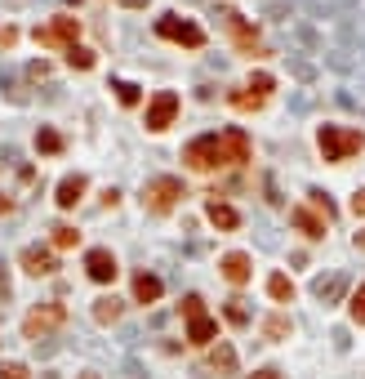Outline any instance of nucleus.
I'll return each instance as SVG.
<instances>
[{
	"label": "nucleus",
	"mask_w": 365,
	"mask_h": 379,
	"mask_svg": "<svg viewBox=\"0 0 365 379\" xmlns=\"http://www.w3.org/2000/svg\"><path fill=\"white\" fill-rule=\"evenodd\" d=\"M36 147L54 156V152H62V134H58V129H40V134H36Z\"/></svg>",
	"instance_id": "nucleus-23"
},
{
	"label": "nucleus",
	"mask_w": 365,
	"mask_h": 379,
	"mask_svg": "<svg viewBox=\"0 0 365 379\" xmlns=\"http://www.w3.org/2000/svg\"><path fill=\"white\" fill-rule=\"evenodd\" d=\"M125 5H129V9H143V5H147V0H125Z\"/></svg>",
	"instance_id": "nucleus-37"
},
{
	"label": "nucleus",
	"mask_w": 365,
	"mask_h": 379,
	"mask_svg": "<svg viewBox=\"0 0 365 379\" xmlns=\"http://www.w3.org/2000/svg\"><path fill=\"white\" fill-rule=\"evenodd\" d=\"M317 143H321L325 161H347V156H356L365 147V134H361V129H347V125H321Z\"/></svg>",
	"instance_id": "nucleus-2"
},
{
	"label": "nucleus",
	"mask_w": 365,
	"mask_h": 379,
	"mask_svg": "<svg viewBox=\"0 0 365 379\" xmlns=\"http://www.w3.org/2000/svg\"><path fill=\"white\" fill-rule=\"evenodd\" d=\"M111 90H116V98H121L125 107H134L138 98H143V94H138V85H134V80H111Z\"/></svg>",
	"instance_id": "nucleus-21"
},
{
	"label": "nucleus",
	"mask_w": 365,
	"mask_h": 379,
	"mask_svg": "<svg viewBox=\"0 0 365 379\" xmlns=\"http://www.w3.org/2000/svg\"><path fill=\"white\" fill-rule=\"evenodd\" d=\"M45 72H49L45 63H31V68H27V76H31V80H45Z\"/></svg>",
	"instance_id": "nucleus-32"
},
{
	"label": "nucleus",
	"mask_w": 365,
	"mask_h": 379,
	"mask_svg": "<svg viewBox=\"0 0 365 379\" xmlns=\"http://www.w3.org/2000/svg\"><path fill=\"white\" fill-rule=\"evenodd\" d=\"M250 152L254 147H250V134H245V129H223V134L192 139L182 161H187L192 170H223V166H245Z\"/></svg>",
	"instance_id": "nucleus-1"
},
{
	"label": "nucleus",
	"mask_w": 365,
	"mask_h": 379,
	"mask_svg": "<svg viewBox=\"0 0 365 379\" xmlns=\"http://www.w3.org/2000/svg\"><path fill=\"white\" fill-rule=\"evenodd\" d=\"M160 290H165L160 277H152V272H138V277H134V299H138V304H156Z\"/></svg>",
	"instance_id": "nucleus-16"
},
{
	"label": "nucleus",
	"mask_w": 365,
	"mask_h": 379,
	"mask_svg": "<svg viewBox=\"0 0 365 379\" xmlns=\"http://www.w3.org/2000/svg\"><path fill=\"white\" fill-rule=\"evenodd\" d=\"M67 63H72V68H80V72H89V68H94V49L72 45V49H67Z\"/></svg>",
	"instance_id": "nucleus-22"
},
{
	"label": "nucleus",
	"mask_w": 365,
	"mask_h": 379,
	"mask_svg": "<svg viewBox=\"0 0 365 379\" xmlns=\"http://www.w3.org/2000/svg\"><path fill=\"white\" fill-rule=\"evenodd\" d=\"M0 299H9V282H5V272H0Z\"/></svg>",
	"instance_id": "nucleus-36"
},
{
	"label": "nucleus",
	"mask_w": 365,
	"mask_h": 379,
	"mask_svg": "<svg viewBox=\"0 0 365 379\" xmlns=\"http://www.w3.org/2000/svg\"><path fill=\"white\" fill-rule=\"evenodd\" d=\"M85 174H67V178H62V183H58V196H54V201L62 205V210H72L76 201H80V196H85Z\"/></svg>",
	"instance_id": "nucleus-14"
},
{
	"label": "nucleus",
	"mask_w": 365,
	"mask_h": 379,
	"mask_svg": "<svg viewBox=\"0 0 365 379\" xmlns=\"http://www.w3.org/2000/svg\"><path fill=\"white\" fill-rule=\"evenodd\" d=\"M156 36L160 41H174V45H187V49H201L205 45V31L187 23V18H178V14H165V18H156Z\"/></svg>",
	"instance_id": "nucleus-6"
},
{
	"label": "nucleus",
	"mask_w": 365,
	"mask_h": 379,
	"mask_svg": "<svg viewBox=\"0 0 365 379\" xmlns=\"http://www.w3.org/2000/svg\"><path fill=\"white\" fill-rule=\"evenodd\" d=\"M174 117H178V94H174V90H160L152 103H147V129L160 134V129L174 125Z\"/></svg>",
	"instance_id": "nucleus-9"
},
{
	"label": "nucleus",
	"mask_w": 365,
	"mask_h": 379,
	"mask_svg": "<svg viewBox=\"0 0 365 379\" xmlns=\"http://www.w3.org/2000/svg\"><path fill=\"white\" fill-rule=\"evenodd\" d=\"M205 214H209V223H214V228H223V233L241 228V214L231 210V205H223V201H209V205H205Z\"/></svg>",
	"instance_id": "nucleus-15"
},
{
	"label": "nucleus",
	"mask_w": 365,
	"mask_h": 379,
	"mask_svg": "<svg viewBox=\"0 0 365 379\" xmlns=\"http://www.w3.org/2000/svg\"><path fill=\"white\" fill-rule=\"evenodd\" d=\"M67 321V308H62V299H49V304H40V308H31L27 317H23V335L27 339H45L49 331H58V326Z\"/></svg>",
	"instance_id": "nucleus-4"
},
{
	"label": "nucleus",
	"mask_w": 365,
	"mask_h": 379,
	"mask_svg": "<svg viewBox=\"0 0 365 379\" xmlns=\"http://www.w3.org/2000/svg\"><path fill=\"white\" fill-rule=\"evenodd\" d=\"M76 241H80L76 228H67V223H58V228H54V245H58V250H72Z\"/></svg>",
	"instance_id": "nucleus-24"
},
{
	"label": "nucleus",
	"mask_w": 365,
	"mask_h": 379,
	"mask_svg": "<svg viewBox=\"0 0 365 379\" xmlns=\"http://www.w3.org/2000/svg\"><path fill=\"white\" fill-rule=\"evenodd\" d=\"M343 286H347V277H329V282L321 277V282H317V294L329 304V299H339V294H343Z\"/></svg>",
	"instance_id": "nucleus-20"
},
{
	"label": "nucleus",
	"mask_w": 365,
	"mask_h": 379,
	"mask_svg": "<svg viewBox=\"0 0 365 379\" xmlns=\"http://www.w3.org/2000/svg\"><path fill=\"white\" fill-rule=\"evenodd\" d=\"M347 312H352V321H356V326H365V282H361V290L352 294V304H347Z\"/></svg>",
	"instance_id": "nucleus-25"
},
{
	"label": "nucleus",
	"mask_w": 365,
	"mask_h": 379,
	"mask_svg": "<svg viewBox=\"0 0 365 379\" xmlns=\"http://www.w3.org/2000/svg\"><path fill=\"white\" fill-rule=\"evenodd\" d=\"M250 379H285L280 370H258V375H250Z\"/></svg>",
	"instance_id": "nucleus-35"
},
{
	"label": "nucleus",
	"mask_w": 365,
	"mask_h": 379,
	"mask_svg": "<svg viewBox=\"0 0 365 379\" xmlns=\"http://www.w3.org/2000/svg\"><path fill=\"white\" fill-rule=\"evenodd\" d=\"M352 214H365V192H356V196H352Z\"/></svg>",
	"instance_id": "nucleus-34"
},
{
	"label": "nucleus",
	"mask_w": 365,
	"mask_h": 379,
	"mask_svg": "<svg viewBox=\"0 0 365 379\" xmlns=\"http://www.w3.org/2000/svg\"><path fill=\"white\" fill-rule=\"evenodd\" d=\"M85 272L94 277L98 286H107V282H116V272H121V268H116V255L98 245V250H89V255H85Z\"/></svg>",
	"instance_id": "nucleus-10"
},
{
	"label": "nucleus",
	"mask_w": 365,
	"mask_h": 379,
	"mask_svg": "<svg viewBox=\"0 0 365 379\" xmlns=\"http://www.w3.org/2000/svg\"><path fill=\"white\" fill-rule=\"evenodd\" d=\"M219 268H223V277H227L231 286H245V282H250V255H241V250L223 255V263H219Z\"/></svg>",
	"instance_id": "nucleus-13"
},
{
	"label": "nucleus",
	"mask_w": 365,
	"mask_h": 379,
	"mask_svg": "<svg viewBox=\"0 0 365 379\" xmlns=\"http://www.w3.org/2000/svg\"><path fill=\"white\" fill-rule=\"evenodd\" d=\"M263 103H268V98H263V94H254L250 85H245V90H236V94H231V107H241V112H258Z\"/></svg>",
	"instance_id": "nucleus-18"
},
{
	"label": "nucleus",
	"mask_w": 365,
	"mask_h": 379,
	"mask_svg": "<svg viewBox=\"0 0 365 379\" xmlns=\"http://www.w3.org/2000/svg\"><path fill=\"white\" fill-rule=\"evenodd\" d=\"M227 321H236V326H245V321H250V308H245L241 299H227Z\"/></svg>",
	"instance_id": "nucleus-28"
},
{
	"label": "nucleus",
	"mask_w": 365,
	"mask_h": 379,
	"mask_svg": "<svg viewBox=\"0 0 365 379\" xmlns=\"http://www.w3.org/2000/svg\"><path fill=\"white\" fill-rule=\"evenodd\" d=\"M307 196H312V201H317V205L325 210V219H329V214H334V205H329V196H325V192H307Z\"/></svg>",
	"instance_id": "nucleus-31"
},
{
	"label": "nucleus",
	"mask_w": 365,
	"mask_h": 379,
	"mask_svg": "<svg viewBox=\"0 0 365 379\" xmlns=\"http://www.w3.org/2000/svg\"><path fill=\"white\" fill-rule=\"evenodd\" d=\"M13 41H18V31H13V27H5V31H0V45H5V49H9Z\"/></svg>",
	"instance_id": "nucleus-33"
},
{
	"label": "nucleus",
	"mask_w": 365,
	"mask_h": 379,
	"mask_svg": "<svg viewBox=\"0 0 365 379\" xmlns=\"http://www.w3.org/2000/svg\"><path fill=\"white\" fill-rule=\"evenodd\" d=\"M219 18H223V27L231 31V41H236V49H241V54H250V58H258V54H263L258 31H254L250 23H245L236 9H227V5H223V9H219Z\"/></svg>",
	"instance_id": "nucleus-7"
},
{
	"label": "nucleus",
	"mask_w": 365,
	"mask_h": 379,
	"mask_svg": "<svg viewBox=\"0 0 365 379\" xmlns=\"http://www.w3.org/2000/svg\"><path fill=\"white\" fill-rule=\"evenodd\" d=\"M290 223H294L303 237H312V241L325 237V219H321V214H312L307 205H294V210H290Z\"/></svg>",
	"instance_id": "nucleus-12"
},
{
	"label": "nucleus",
	"mask_w": 365,
	"mask_h": 379,
	"mask_svg": "<svg viewBox=\"0 0 365 379\" xmlns=\"http://www.w3.org/2000/svg\"><path fill=\"white\" fill-rule=\"evenodd\" d=\"M76 379H98V375H94V370H85V375H76Z\"/></svg>",
	"instance_id": "nucleus-38"
},
{
	"label": "nucleus",
	"mask_w": 365,
	"mask_h": 379,
	"mask_svg": "<svg viewBox=\"0 0 365 379\" xmlns=\"http://www.w3.org/2000/svg\"><path fill=\"white\" fill-rule=\"evenodd\" d=\"M76 31H80V23L76 18H67V14H58L54 23H45V27H36L31 36H36V45H45V49H54V45H76Z\"/></svg>",
	"instance_id": "nucleus-8"
},
{
	"label": "nucleus",
	"mask_w": 365,
	"mask_h": 379,
	"mask_svg": "<svg viewBox=\"0 0 365 379\" xmlns=\"http://www.w3.org/2000/svg\"><path fill=\"white\" fill-rule=\"evenodd\" d=\"M250 90H254V94H263V98H268V94H272V90H276V80H272V76H268V72H258V76H254V80H250Z\"/></svg>",
	"instance_id": "nucleus-30"
},
{
	"label": "nucleus",
	"mask_w": 365,
	"mask_h": 379,
	"mask_svg": "<svg viewBox=\"0 0 365 379\" xmlns=\"http://www.w3.org/2000/svg\"><path fill=\"white\" fill-rule=\"evenodd\" d=\"M263 335H268V339H285V335H290V321H285V317H268Z\"/></svg>",
	"instance_id": "nucleus-26"
},
{
	"label": "nucleus",
	"mask_w": 365,
	"mask_h": 379,
	"mask_svg": "<svg viewBox=\"0 0 365 379\" xmlns=\"http://www.w3.org/2000/svg\"><path fill=\"white\" fill-rule=\"evenodd\" d=\"M0 379H27L23 361H0Z\"/></svg>",
	"instance_id": "nucleus-29"
},
{
	"label": "nucleus",
	"mask_w": 365,
	"mask_h": 379,
	"mask_svg": "<svg viewBox=\"0 0 365 379\" xmlns=\"http://www.w3.org/2000/svg\"><path fill=\"white\" fill-rule=\"evenodd\" d=\"M178 201H182V183L170 178V174H160V178H152V183L143 188V205L152 214H170Z\"/></svg>",
	"instance_id": "nucleus-5"
},
{
	"label": "nucleus",
	"mask_w": 365,
	"mask_h": 379,
	"mask_svg": "<svg viewBox=\"0 0 365 379\" xmlns=\"http://www.w3.org/2000/svg\"><path fill=\"white\" fill-rule=\"evenodd\" d=\"M236 366V353L227 348V343H219V353H214V370H231Z\"/></svg>",
	"instance_id": "nucleus-27"
},
{
	"label": "nucleus",
	"mask_w": 365,
	"mask_h": 379,
	"mask_svg": "<svg viewBox=\"0 0 365 379\" xmlns=\"http://www.w3.org/2000/svg\"><path fill=\"white\" fill-rule=\"evenodd\" d=\"M182 317H187V339L196 343V348L214 343V335H219V321L205 312V299H201V294H187V299H182Z\"/></svg>",
	"instance_id": "nucleus-3"
},
{
	"label": "nucleus",
	"mask_w": 365,
	"mask_h": 379,
	"mask_svg": "<svg viewBox=\"0 0 365 379\" xmlns=\"http://www.w3.org/2000/svg\"><path fill=\"white\" fill-rule=\"evenodd\" d=\"M116 317H121V299H98L94 304V321L98 326H111Z\"/></svg>",
	"instance_id": "nucleus-19"
},
{
	"label": "nucleus",
	"mask_w": 365,
	"mask_h": 379,
	"mask_svg": "<svg viewBox=\"0 0 365 379\" xmlns=\"http://www.w3.org/2000/svg\"><path fill=\"white\" fill-rule=\"evenodd\" d=\"M268 294H272L276 304H290V299H294V286H290V277L272 272V277H268Z\"/></svg>",
	"instance_id": "nucleus-17"
},
{
	"label": "nucleus",
	"mask_w": 365,
	"mask_h": 379,
	"mask_svg": "<svg viewBox=\"0 0 365 379\" xmlns=\"http://www.w3.org/2000/svg\"><path fill=\"white\" fill-rule=\"evenodd\" d=\"M23 268L31 277H49V272H58V259L49 255L45 245H27V250H23Z\"/></svg>",
	"instance_id": "nucleus-11"
}]
</instances>
